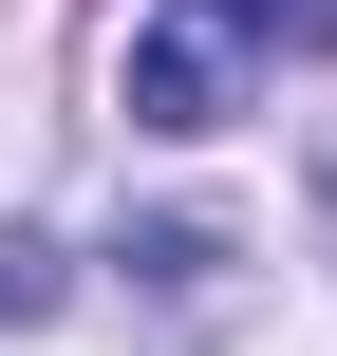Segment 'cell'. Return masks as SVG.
<instances>
[{"label": "cell", "instance_id": "cell-1", "mask_svg": "<svg viewBox=\"0 0 337 356\" xmlns=\"http://www.w3.org/2000/svg\"><path fill=\"white\" fill-rule=\"evenodd\" d=\"M244 38H225V0H150L131 38H113V94H131V131H225L244 113Z\"/></svg>", "mask_w": 337, "mask_h": 356}, {"label": "cell", "instance_id": "cell-2", "mask_svg": "<svg viewBox=\"0 0 337 356\" xmlns=\"http://www.w3.org/2000/svg\"><path fill=\"white\" fill-rule=\"evenodd\" d=\"M244 56H337V0H225Z\"/></svg>", "mask_w": 337, "mask_h": 356}]
</instances>
